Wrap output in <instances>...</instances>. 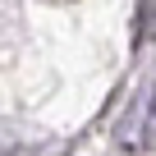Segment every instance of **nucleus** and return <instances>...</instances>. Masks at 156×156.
Masks as SVG:
<instances>
[{"label":"nucleus","instance_id":"obj_1","mask_svg":"<svg viewBox=\"0 0 156 156\" xmlns=\"http://www.w3.org/2000/svg\"><path fill=\"white\" fill-rule=\"evenodd\" d=\"M142 142H156V101L147 110V124H142Z\"/></svg>","mask_w":156,"mask_h":156}]
</instances>
